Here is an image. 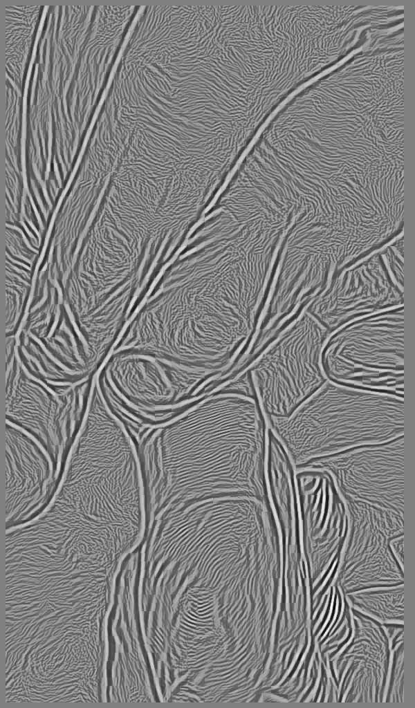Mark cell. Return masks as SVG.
Segmentation results:
<instances>
[{
  "mask_svg": "<svg viewBox=\"0 0 415 708\" xmlns=\"http://www.w3.org/2000/svg\"><path fill=\"white\" fill-rule=\"evenodd\" d=\"M287 72L252 5H149L126 35L120 100L131 130L160 150L234 161L289 95Z\"/></svg>",
  "mask_w": 415,
  "mask_h": 708,
  "instance_id": "6da1fadb",
  "label": "cell"
},
{
  "mask_svg": "<svg viewBox=\"0 0 415 708\" xmlns=\"http://www.w3.org/2000/svg\"><path fill=\"white\" fill-rule=\"evenodd\" d=\"M169 263L129 319L118 347L223 380L251 355L270 281L219 247L182 252Z\"/></svg>",
  "mask_w": 415,
  "mask_h": 708,
  "instance_id": "7a4b0ae2",
  "label": "cell"
},
{
  "mask_svg": "<svg viewBox=\"0 0 415 708\" xmlns=\"http://www.w3.org/2000/svg\"><path fill=\"white\" fill-rule=\"evenodd\" d=\"M140 6L49 5L26 76V167L64 185Z\"/></svg>",
  "mask_w": 415,
  "mask_h": 708,
  "instance_id": "3957f363",
  "label": "cell"
},
{
  "mask_svg": "<svg viewBox=\"0 0 415 708\" xmlns=\"http://www.w3.org/2000/svg\"><path fill=\"white\" fill-rule=\"evenodd\" d=\"M269 427L253 391L228 382L137 440L147 526L167 510L219 494L270 498Z\"/></svg>",
  "mask_w": 415,
  "mask_h": 708,
  "instance_id": "277c9868",
  "label": "cell"
},
{
  "mask_svg": "<svg viewBox=\"0 0 415 708\" xmlns=\"http://www.w3.org/2000/svg\"><path fill=\"white\" fill-rule=\"evenodd\" d=\"M267 422L297 468L351 448L404 436V394L327 380L289 416Z\"/></svg>",
  "mask_w": 415,
  "mask_h": 708,
  "instance_id": "5b68a950",
  "label": "cell"
},
{
  "mask_svg": "<svg viewBox=\"0 0 415 708\" xmlns=\"http://www.w3.org/2000/svg\"><path fill=\"white\" fill-rule=\"evenodd\" d=\"M105 401L136 440L209 392L205 378L131 348L112 351L96 373Z\"/></svg>",
  "mask_w": 415,
  "mask_h": 708,
  "instance_id": "8992f818",
  "label": "cell"
},
{
  "mask_svg": "<svg viewBox=\"0 0 415 708\" xmlns=\"http://www.w3.org/2000/svg\"><path fill=\"white\" fill-rule=\"evenodd\" d=\"M329 333L304 306L252 358L245 371L266 420L289 416L328 380L321 353Z\"/></svg>",
  "mask_w": 415,
  "mask_h": 708,
  "instance_id": "52a82bcc",
  "label": "cell"
},
{
  "mask_svg": "<svg viewBox=\"0 0 415 708\" xmlns=\"http://www.w3.org/2000/svg\"><path fill=\"white\" fill-rule=\"evenodd\" d=\"M404 306L353 320L329 333L321 353L328 380L404 394Z\"/></svg>",
  "mask_w": 415,
  "mask_h": 708,
  "instance_id": "ba28073f",
  "label": "cell"
},
{
  "mask_svg": "<svg viewBox=\"0 0 415 708\" xmlns=\"http://www.w3.org/2000/svg\"><path fill=\"white\" fill-rule=\"evenodd\" d=\"M15 338L24 369L50 386L82 384L96 374L61 292L48 279L36 283Z\"/></svg>",
  "mask_w": 415,
  "mask_h": 708,
  "instance_id": "9c48e42d",
  "label": "cell"
},
{
  "mask_svg": "<svg viewBox=\"0 0 415 708\" xmlns=\"http://www.w3.org/2000/svg\"><path fill=\"white\" fill-rule=\"evenodd\" d=\"M6 359V421L37 438L61 474L86 412L93 380L52 387L24 369L15 347Z\"/></svg>",
  "mask_w": 415,
  "mask_h": 708,
  "instance_id": "30bf717a",
  "label": "cell"
},
{
  "mask_svg": "<svg viewBox=\"0 0 415 708\" xmlns=\"http://www.w3.org/2000/svg\"><path fill=\"white\" fill-rule=\"evenodd\" d=\"M344 500L349 526L335 571L344 595L403 584V568L389 541L403 535V516L365 502Z\"/></svg>",
  "mask_w": 415,
  "mask_h": 708,
  "instance_id": "8fae6325",
  "label": "cell"
},
{
  "mask_svg": "<svg viewBox=\"0 0 415 708\" xmlns=\"http://www.w3.org/2000/svg\"><path fill=\"white\" fill-rule=\"evenodd\" d=\"M302 466L329 472L344 499L403 515L404 436L351 448Z\"/></svg>",
  "mask_w": 415,
  "mask_h": 708,
  "instance_id": "7c38bea8",
  "label": "cell"
},
{
  "mask_svg": "<svg viewBox=\"0 0 415 708\" xmlns=\"http://www.w3.org/2000/svg\"><path fill=\"white\" fill-rule=\"evenodd\" d=\"M302 545L311 587L335 566L346 539V504L331 474L308 466L295 468Z\"/></svg>",
  "mask_w": 415,
  "mask_h": 708,
  "instance_id": "4fadbf2b",
  "label": "cell"
},
{
  "mask_svg": "<svg viewBox=\"0 0 415 708\" xmlns=\"http://www.w3.org/2000/svg\"><path fill=\"white\" fill-rule=\"evenodd\" d=\"M380 249L336 272L326 288L304 306L329 333L356 318L404 306Z\"/></svg>",
  "mask_w": 415,
  "mask_h": 708,
  "instance_id": "5bb4252c",
  "label": "cell"
},
{
  "mask_svg": "<svg viewBox=\"0 0 415 708\" xmlns=\"http://www.w3.org/2000/svg\"><path fill=\"white\" fill-rule=\"evenodd\" d=\"M59 476L43 445L6 421V528L39 514L54 495Z\"/></svg>",
  "mask_w": 415,
  "mask_h": 708,
  "instance_id": "9a60e30c",
  "label": "cell"
},
{
  "mask_svg": "<svg viewBox=\"0 0 415 708\" xmlns=\"http://www.w3.org/2000/svg\"><path fill=\"white\" fill-rule=\"evenodd\" d=\"M49 5L6 4V78L24 94L37 39Z\"/></svg>",
  "mask_w": 415,
  "mask_h": 708,
  "instance_id": "2e32d148",
  "label": "cell"
},
{
  "mask_svg": "<svg viewBox=\"0 0 415 708\" xmlns=\"http://www.w3.org/2000/svg\"><path fill=\"white\" fill-rule=\"evenodd\" d=\"M35 268L6 258V338L15 337L27 311Z\"/></svg>",
  "mask_w": 415,
  "mask_h": 708,
  "instance_id": "e0dca14e",
  "label": "cell"
},
{
  "mask_svg": "<svg viewBox=\"0 0 415 708\" xmlns=\"http://www.w3.org/2000/svg\"><path fill=\"white\" fill-rule=\"evenodd\" d=\"M6 92V173L22 176L25 171L22 161L24 94L7 78Z\"/></svg>",
  "mask_w": 415,
  "mask_h": 708,
  "instance_id": "ac0fdd59",
  "label": "cell"
},
{
  "mask_svg": "<svg viewBox=\"0 0 415 708\" xmlns=\"http://www.w3.org/2000/svg\"><path fill=\"white\" fill-rule=\"evenodd\" d=\"M372 593L346 595L352 608H360L382 621L403 620V587Z\"/></svg>",
  "mask_w": 415,
  "mask_h": 708,
  "instance_id": "d6986e66",
  "label": "cell"
},
{
  "mask_svg": "<svg viewBox=\"0 0 415 708\" xmlns=\"http://www.w3.org/2000/svg\"><path fill=\"white\" fill-rule=\"evenodd\" d=\"M403 236H398L395 241L387 243L380 249L385 267L394 283L402 290L404 287L403 272Z\"/></svg>",
  "mask_w": 415,
  "mask_h": 708,
  "instance_id": "ffe728a7",
  "label": "cell"
},
{
  "mask_svg": "<svg viewBox=\"0 0 415 708\" xmlns=\"http://www.w3.org/2000/svg\"><path fill=\"white\" fill-rule=\"evenodd\" d=\"M389 545L394 555L396 556L400 563L402 564V566H403V535L398 536L391 539L389 541Z\"/></svg>",
  "mask_w": 415,
  "mask_h": 708,
  "instance_id": "44dd1931",
  "label": "cell"
}]
</instances>
